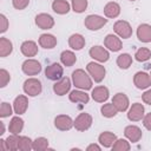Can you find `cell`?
Instances as JSON below:
<instances>
[{"instance_id":"1","label":"cell","mask_w":151,"mask_h":151,"mask_svg":"<svg viewBox=\"0 0 151 151\" xmlns=\"http://www.w3.org/2000/svg\"><path fill=\"white\" fill-rule=\"evenodd\" d=\"M72 81L73 85L80 90H91L92 88V80L90 76L81 68H78L72 72Z\"/></svg>"},{"instance_id":"2","label":"cell","mask_w":151,"mask_h":151,"mask_svg":"<svg viewBox=\"0 0 151 151\" xmlns=\"http://www.w3.org/2000/svg\"><path fill=\"white\" fill-rule=\"evenodd\" d=\"M86 70L88 72V74L92 77V79L96 81V83H100L104 78H105V74H106V70L103 65L100 64H97L94 61H91L87 64L86 66Z\"/></svg>"},{"instance_id":"3","label":"cell","mask_w":151,"mask_h":151,"mask_svg":"<svg viewBox=\"0 0 151 151\" xmlns=\"http://www.w3.org/2000/svg\"><path fill=\"white\" fill-rule=\"evenodd\" d=\"M41 81L37 78H28L24 83V92L29 97H35L41 93Z\"/></svg>"},{"instance_id":"4","label":"cell","mask_w":151,"mask_h":151,"mask_svg":"<svg viewBox=\"0 0 151 151\" xmlns=\"http://www.w3.org/2000/svg\"><path fill=\"white\" fill-rule=\"evenodd\" d=\"M107 22V19L100 17V15H96V14H90L85 18L84 25L87 29L90 31H98Z\"/></svg>"},{"instance_id":"5","label":"cell","mask_w":151,"mask_h":151,"mask_svg":"<svg viewBox=\"0 0 151 151\" xmlns=\"http://www.w3.org/2000/svg\"><path fill=\"white\" fill-rule=\"evenodd\" d=\"M91 125H92V116L86 112L80 113L73 122V126L76 127V130H78L80 132L88 130L91 127Z\"/></svg>"},{"instance_id":"6","label":"cell","mask_w":151,"mask_h":151,"mask_svg":"<svg viewBox=\"0 0 151 151\" xmlns=\"http://www.w3.org/2000/svg\"><path fill=\"white\" fill-rule=\"evenodd\" d=\"M113 31L123 39H127L132 35V28L131 25L125 20H118L113 25Z\"/></svg>"},{"instance_id":"7","label":"cell","mask_w":151,"mask_h":151,"mask_svg":"<svg viewBox=\"0 0 151 151\" xmlns=\"http://www.w3.org/2000/svg\"><path fill=\"white\" fill-rule=\"evenodd\" d=\"M21 70L27 76H37L41 72V65L35 59H27L22 63Z\"/></svg>"},{"instance_id":"8","label":"cell","mask_w":151,"mask_h":151,"mask_svg":"<svg viewBox=\"0 0 151 151\" xmlns=\"http://www.w3.org/2000/svg\"><path fill=\"white\" fill-rule=\"evenodd\" d=\"M63 66L58 63H53L45 68V77L50 80H59L63 78Z\"/></svg>"},{"instance_id":"9","label":"cell","mask_w":151,"mask_h":151,"mask_svg":"<svg viewBox=\"0 0 151 151\" xmlns=\"http://www.w3.org/2000/svg\"><path fill=\"white\" fill-rule=\"evenodd\" d=\"M88 53H90L91 58H93L94 60H97L99 63H105L110 58L109 51L106 48H104L103 46H92Z\"/></svg>"},{"instance_id":"10","label":"cell","mask_w":151,"mask_h":151,"mask_svg":"<svg viewBox=\"0 0 151 151\" xmlns=\"http://www.w3.org/2000/svg\"><path fill=\"white\" fill-rule=\"evenodd\" d=\"M133 83L137 88L139 90H145L151 86V77L146 72H137L133 77Z\"/></svg>"},{"instance_id":"11","label":"cell","mask_w":151,"mask_h":151,"mask_svg":"<svg viewBox=\"0 0 151 151\" xmlns=\"http://www.w3.org/2000/svg\"><path fill=\"white\" fill-rule=\"evenodd\" d=\"M35 25L41 29H50L54 26V19L47 13H40L35 17Z\"/></svg>"},{"instance_id":"12","label":"cell","mask_w":151,"mask_h":151,"mask_svg":"<svg viewBox=\"0 0 151 151\" xmlns=\"http://www.w3.org/2000/svg\"><path fill=\"white\" fill-rule=\"evenodd\" d=\"M54 126L60 131H68L73 126V120L67 114H59L54 119Z\"/></svg>"},{"instance_id":"13","label":"cell","mask_w":151,"mask_h":151,"mask_svg":"<svg viewBox=\"0 0 151 151\" xmlns=\"http://www.w3.org/2000/svg\"><path fill=\"white\" fill-rule=\"evenodd\" d=\"M71 88V80L67 77H63L59 79L54 85H53V91L58 96H64L66 94Z\"/></svg>"},{"instance_id":"14","label":"cell","mask_w":151,"mask_h":151,"mask_svg":"<svg viewBox=\"0 0 151 151\" xmlns=\"http://www.w3.org/2000/svg\"><path fill=\"white\" fill-rule=\"evenodd\" d=\"M144 106L143 104L139 103H134L132 104V106L130 107L129 112H127V118L131 122H138L144 117Z\"/></svg>"},{"instance_id":"15","label":"cell","mask_w":151,"mask_h":151,"mask_svg":"<svg viewBox=\"0 0 151 151\" xmlns=\"http://www.w3.org/2000/svg\"><path fill=\"white\" fill-rule=\"evenodd\" d=\"M104 45L112 52H118L122 50V40L114 34H107L104 39Z\"/></svg>"},{"instance_id":"16","label":"cell","mask_w":151,"mask_h":151,"mask_svg":"<svg viewBox=\"0 0 151 151\" xmlns=\"http://www.w3.org/2000/svg\"><path fill=\"white\" fill-rule=\"evenodd\" d=\"M124 134H125V137H126L130 142L137 143V142H139V139L142 138V130H140L138 126H136V125H129V126L125 127Z\"/></svg>"},{"instance_id":"17","label":"cell","mask_w":151,"mask_h":151,"mask_svg":"<svg viewBox=\"0 0 151 151\" xmlns=\"http://www.w3.org/2000/svg\"><path fill=\"white\" fill-rule=\"evenodd\" d=\"M112 103H113V105L117 107V110L119 112H124L129 107V98L124 93H117V94H114L113 98H112Z\"/></svg>"},{"instance_id":"18","label":"cell","mask_w":151,"mask_h":151,"mask_svg":"<svg viewBox=\"0 0 151 151\" xmlns=\"http://www.w3.org/2000/svg\"><path fill=\"white\" fill-rule=\"evenodd\" d=\"M92 98L97 103H104L109 99V88L105 86H97L92 90Z\"/></svg>"},{"instance_id":"19","label":"cell","mask_w":151,"mask_h":151,"mask_svg":"<svg viewBox=\"0 0 151 151\" xmlns=\"http://www.w3.org/2000/svg\"><path fill=\"white\" fill-rule=\"evenodd\" d=\"M27 106H28V99L26 96H18L15 99H14V103H13V110L17 114H22L26 112L27 110Z\"/></svg>"},{"instance_id":"20","label":"cell","mask_w":151,"mask_h":151,"mask_svg":"<svg viewBox=\"0 0 151 151\" xmlns=\"http://www.w3.org/2000/svg\"><path fill=\"white\" fill-rule=\"evenodd\" d=\"M137 38L142 42L151 41V26L147 24H142L137 28Z\"/></svg>"},{"instance_id":"21","label":"cell","mask_w":151,"mask_h":151,"mask_svg":"<svg viewBox=\"0 0 151 151\" xmlns=\"http://www.w3.org/2000/svg\"><path fill=\"white\" fill-rule=\"evenodd\" d=\"M20 51L25 57H34L38 53V46L33 40H26L21 44Z\"/></svg>"},{"instance_id":"22","label":"cell","mask_w":151,"mask_h":151,"mask_svg":"<svg viewBox=\"0 0 151 151\" xmlns=\"http://www.w3.org/2000/svg\"><path fill=\"white\" fill-rule=\"evenodd\" d=\"M117 140V136L113 133V132H110V131H105V132H101L98 137V142L104 146V147H111L114 142Z\"/></svg>"},{"instance_id":"23","label":"cell","mask_w":151,"mask_h":151,"mask_svg":"<svg viewBox=\"0 0 151 151\" xmlns=\"http://www.w3.org/2000/svg\"><path fill=\"white\" fill-rule=\"evenodd\" d=\"M68 98L72 103H80V104H87L90 100V97L86 92H83L80 90H73L70 92Z\"/></svg>"},{"instance_id":"24","label":"cell","mask_w":151,"mask_h":151,"mask_svg":"<svg viewBox=\"0 0 151 151\" xmlns=\"http://www.w3.org/2000/svg\"><path fill=\"white\" fill-rule=\"evenodd\" d=\"M104 14L107 18H117L120 14V6L114 1H110L104 7Z\"/></svg>"},{"instance_id":"25","label":"cell","mask_w":151,"mask_h":151,"mask_svg":"<svg viewBox=\"0 0 151 151\" xmlns=\"http://www.w3.org/2000/svg\"><path fill=\"white\" fill-rule=\"evenodd\" d=\"M68 45L72 50H76V51H79L81 50L84 46H85V38L81 35V34H72L70 38H68Z\"/></svg>"},{"instance_id":"26","label":"cell","mask_w":151,"mask_h":151,"mask_svg":"<svg viewBox=\"0 0 151 151\" xmlns=\"http://www.w3.org/2000/svg\"><path fill=\"white\" fill-rule=\"evenodd\" d=\"M39 45L42 48H53L57 45V38L52 34H41L39 38Z\"/></svg>"},{"instance_id":"27","label":"cell","mask_w":151,"mask_h":151,"mask_svg":"<svg viewBox=\"0 0 151 151\" xmlns=\"http://www.w3.org/2000/svg\"><path fill=\"white\" fill-rule=\"evenodd\" d=\"M24 129V120L17 116V117H13L9 122V125H8V130L11 133H14V134H19Z\"/></svg>"},{"instance_id":"28","label":"cell","mask_w":151,"mask_h":151,"mask_svg":"<svg viewBox=\"0 0 151 151\" xmlns=\"http://www.w3.org/2000/svg\"><path fill=\"white\" fill-rule=\"evenodd\" d=\"M52 9L58 14H67L70 11V4L66 0H54L52 2Z\"/></svg>"},{"instance_id":"29","label":"cell","mask_w":151,"mask_h":151,"mask_svg":"<svg viewBox=\"0 0 151 151\" xmlns=\"http://www.w3.org/2000/svg\"><path fill=\"white\" fill-rule=\"evenodd\" d=\"M12 51H13L12 42L7 38L1 37L0 38V57L1 58H5V57L9 55L12 53Z\"/></svg>"},{"instance_id":"30","label":"cell","mask_w":151,"mask_h":151,"mask_svg":"<svg viewBox=\"0 0 151 151\" xmlns=\"http://www.w3.org/2000/svg\"><path fill=\"white\" fill-rule=\"evenodd\" d=\"M60 61L63 63V65L70 67L74 65V63L77 61V57L72 51H64L60 54Z\"/></svg>"},{"instance_id":"31","label":"cell","mask_w":151,"mask_h":151,"mask_svg":"<svg viewBox=\"0 0 151 151\" xmlns=\"http://www.w3.org/2000/svg\"><path fill=\"white\" fill-rule=\"evenodd\" d=\"M132 64V57L129 54V53H123L120 55H118L117 58V65L123 68V70H126L131 66Z\"/></svg>"},{"instance_id":"32","label":"cell","mask_w":151,"mask_h":151,"mask_svg":"<svg viewBox=\"0 0 151 151\" xmlns=\"http://www.w3.org/2000/svg\"><path fill=\"white\" fill-rule=\"evenodd\" d=\"M100 112H101V114H103L104 117H106V118H112V117H114V116L117 114L118 110H117V107L113 105V103H109V104H104V105L101 106Z\"/></svg>"},{"instance_id":"33","label":"cell","mask_w":151,"mask_h":151,"mask_svg":"<svg viewBox=\"0 0 151 151\" xmlns=\"http://www.w3.org/2000/svg\"><path fill=\"white\" fill-rule=\"evenodd\" d=\"M32 149L35 151H44L48 149V140L44 137H38L33 140V145Z\"/></svg>"},{"instance_id":"34","label":"cell","mask_w":151,"mask_h":151,"mask_svg":"<svg viewBox=\"0 0 151 151\" xmlns=\"http://www.w3.org/2000/svg\"><path fill=\"white\" fill-rule=\"evenodd\" d=\"M134 58H136L137 61H140V63L146 61L151 58V51L146 47H140L139 50H137V52L134 54Z\"/></svg>"},{"instance_id":"35","label":"cell","mask_w":151,"mask_h":151,"mask_svg":"<svg viewBox=\"0 0 151 151\" xmlns=\"http://www.w3.org/2000/svg\"><path fill=\"white\" fill-rule=\"evenodd\" d=\"M32 145H33V142L31 140L29 137H26V136H20V137H19L18 150H21V151H29V150L32 149Z\"/></svg>"},{"instance_id":"36","label":"cell","mask_w":151,"mask_h":151,"mask_svg":"<svg viewBox=\"0 0 151 151\" xmlns=\"http://www.w3.org/2000/svg\"><path fill=\"white\" fill-rule=\"evenodd\" d=\"M111 149H112V151H129L131 149V146H130L129 142L120 138V139H117L114 142V144L111 146Z\"/></svg>"},{"instance_id":"37","label":"cell","mask_w":151,"mask_h":151,"mask_svg":"<svg viewBox=\"0 0 151 151\" xmlns=\"http://www.w3.org/2000/svg\"><path fill=\"white\" fill-rule=\"evenodd\" d=\"M19 137L18 134L12 133L11 136H8L6 138V147L7 150H18V145H19Z\"/></svg>"},{"instance_id":"38","label":"cell","mask_w":151,"mask_h":151,"mask_svg":"<svg viewBox=\"0 0 151 151\" xmlns=\"http://www.w3.org/2000/svg\"><path fill=\"white\" fill-rule=\"evenodd\" d=\"M87 8V0H72V9L76 13H83Z\"/></svg>"},{"instance_id":"39","label":"cell","mask_w":151,"mask_h":151,"mask_svg":"<svg viewBox=\"0 0 151 151\" xmlns=\"http://www.w3.org/2000/svg\"><path fill=\"white\" fill-rule=\"evenodd\" d=\"M11 114H12V106L8 103L2 101L1 106H0V117L6 118V117H9Z\"/></svg>"},{"instance_id":"40","label":"cell","mask_w":151,"mask_h":151,"mask_svg":"<svg viewBox=\"0 0 151 151\" xmlns=\"http://www.w3.org/2000/svg\"><path fill=\"white\" fill-rule=\"evenodd\" d=\"M11 80V76L9 73L5 70V68H1L0 70V87H5Z\"/></svg>"},{"instance_id":"41","label":"cell","mask_w":151,"mask_h":151,"mask_svg":"<svg viewBox=\"0 0 151 151\" xmlns=\"http://www.w3.org/2000/svg\"><path fill=\"white\" fill-rule=\"evenodd\" d=\"M12 4H13V7L15 9H25L28 4H29V0H12Z\"/></svg>"},{"instance_id":"42","label":"cell","mask_w":151,"mask_h":151,"mask_svg":"<svg viewBox=\"0 0 151 151\" xmlns=\"http://www.w3.org/2000/svg\"><path fill=\"white\" fill-rule=\"evenodd\" d=\"M8 28V20L4 14H0V32L5 33Z\"/></svg>"},{"instance_id":"43","label":"cell","mask_w":151,"mask_h":151,"mask_svg":"<svg viewBox=\"0 0 151 151\" xmlns=\"http://www.w3.org/2000/svg\"><path fill=\"white\" fill-rule=\"evenodd\" d=\"M143 125L145 126V129L151 131V112L143 117Z\"/></svg>"},{"instance_id":"44","label":"cell","mask_w":151,"mask_h":151,"mask_svg":"<svg viewBox=\"0 0 151 151\" xmlns=\"http://www.w3.org/2000/svg\"><path fill=\"white\" fill-rule=\"evenodd\" d=\"M142 99H143V101H144L145 104L151 105V88L147 90L146 92H144V93L142 94Z\"/></svg>"},{"instance_id":"45","label":"cell","mask_w":151,"mask_h":151,"mask_svg":"<svg viewBox=\"0 0 151 151\" xmlns=\"http://www.w3.org/2000/svg\"><path fill=\"white\" fill-rule=\"evenodd\" d=\"M86 150H87V151H93V150H96V151H100V146L97 145V144H90V145L86 147Z\"/></svg>"},{"instance_id":"46","label":"cell","mask_w":151,"mask_h":151,"mask_svg":"<svg viewBox=\"0 0 151 151\" xmlns=\"http://www.w3.org/2000/svg\"><path fill=\"white\" fill-rule=\"evenodd\" d=\"M5 132V125H4V123H1V132H0V134H2Z\"/></svg>"},{"instance_id":"47","label":"cell","mask_w":151,"mask_h":151,"mask_svg":"<svg viewBox=\"0 0 151 151\" xmlns=\"http://www.w3.org/2000/svg\"><path fill=\"white\" fill-rule=\"evenodd\" d=\"M130 1H134V0H130Z\"/></svg>"},{"instance_id":"48","label":"cell","mask_w":151,"mask_h":151,"mask_svg":"<svg viewBox=\"0 0 151 151\" xmlns=\"http://www.w3.org/2000/svg\"><path fill=\"white\" fill-rule=\"evenodd\" d=\"M150 77H151V73H150Z\"/></svg>"}]
</instances>
